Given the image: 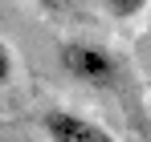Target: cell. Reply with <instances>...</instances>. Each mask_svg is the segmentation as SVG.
Masks as SVG:
<instances>
[{"instance_id": "5", "label": "cell", "mask_w": 151, "mask_h": 142, "mask_svg": "<svg viewBox=\"0 0 151 142\" xmlns=\"http://www.w3.org/2000/svg\"><path fill=\"white\" fill-rule=\"evenodd\" d=\"M41 4H49V8H53V4H61V0H41Z\"/></svg>"}, {"instance_id": "4", "label": "cell", "mask_w": 151, "mask_h": 142, "mask_svg": "<svg viewBox=\"0 0 151 142\" xmlns=\"http://www.w3.org/2000/svg\"><path fill=\"white\" fill-rule=\"evenodd\" d=\"M12 73H17V57H12V49L0 41V85H8Z\"/></svg>"}, {"instance_id": "1", "label": "cell", "mask_w": 151, "mask_h": 142, "mask_svg": "<svg viewBox=\"0 0 151 142\" xmlns=\"http://www.w3.org/2000/svg\"><path fill=\"white\" fill-rule=\"evenodd\" d=\"M57 61H61V69L70 73L74 81L82 85H114V77H119V61H114V53L98 41H65V45L57 49Z\"/></svg>"}, {"instance_id": "2", "label": "cell", "mask_w": 151, "mask_h": 142, "mask_svg": "<svg viewBox=\"0 0 151 142\" xmlns=\"http://www.w3.org/2000/svg\"><path fill=\"white\" fill-rule=\"evenodd\" d=\"M41 126H45L49 142H114L106 126H98L94 118H82L74 110H49Z\"/></svg>"}, {"instance_id": "3", "label": "cell", "mask_w": 151, "mask_h": 142, "mask_svg": "<svg viewBox=\"0 0 151 142\" xmlns=\"http://www.w3.org/2000/svg\"><path fill=\"white\" fill-rule=\"evenodd\" d=\"M151 0H102V8L110 12V16H135V12H143Z\"/></svg>"}]
</instances>
